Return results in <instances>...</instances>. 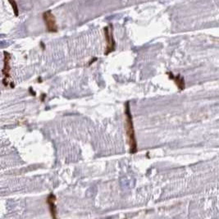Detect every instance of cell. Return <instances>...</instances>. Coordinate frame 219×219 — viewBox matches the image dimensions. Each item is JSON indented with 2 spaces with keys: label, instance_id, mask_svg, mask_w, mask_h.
<instances>
[{
  "label": "cell",
  "instance_id": "cell-1",
  "mask_svg": "<svg viewBox=\"0 0 219 219\" xmlns=\"http://www.w3.org/2000/svg\"><path fill=\"white\" fill-rule=\"evenodd\" d=\"M125 114H126L125 130H126V134L127 136V141H128L129 146H130V154H136L137 152V142H136L135 129H134V125H133V119H132V115L130 113L129 102H127L126 103Z\"/></svg>",
  "mask_w": 219,
  "mask_h": 219
},
{
  "label": "cell",
  "instance_id": "cell-7",
  "mask_svg": "<svg viewBox=\"0 0 219 219\" xmlns=\"http://www.w3.org/2000/svg\"><path fill=\"white\" fill-rule=\"evenodd\" d=\"M9 3L12 4V8H13V11H14V13H15V16H18V7L17 6V3L15 1H9Z\"/></svg>",
  "mask_w": 219,
  "mask_h": 219
},
{
  "label": "cell",
  "instance_id": "cell-6",
  "mask_svg": "<svg viewBox=\"0 0 219 219\" xmlns=\"http://www.w3.org/2000/svg\"><path fill=\"white\" fill-rule=\"evenodd\" d=\"M167 74L169 76L170 79H172V80H173L175 81V83L177 84V87L179 89H183L185 88V81H184L183 77H181L180 75L175 77V76H173V74H172V72H167Z\"/></svg>",
  "mask_w": 219,
  "mask_h": 219
},
{
  "label": "cell",
  "instance_id": "cell-3",
  "mask_svg": "<svg viewBox=\"0 0 219 219\" xmlns=\"http://www.w3.org/2000/svg\"><path fill=\"white\" fill-rule=\"evenodd\" d=\"M43 20L44 21V24L48 32L55 33L58 31V25L56 21V18L50 10L43 13Z\"/></svg>",
  "mask_w": 219,
  "mask_h": 219
},
{
  "label": "cell",
  "instance_id": "cell-2",
  "mask_svg": "<svg viewBox=\"0 0 219 219\" xmlns=\"http://www.w3.org/2000/svg\"><path fill=\"white\" fill-rule=\"evenodd\" d=\"M113 28L112 24H110L109 26H107L103 29L104 36H105V39H106L107 41V47L104 51L105 55H108L109 53H111L115 50V40L113 39Z\"/></svg>",
  "mask_w": 219,
  "mask_h": 219
},
{
  "label": "cell",
  "instance_id": "cell-4",
  "mask_svg": "<svg viewBox=\"0 0 219 219\" xmlns=\"http://www.w3.org/2000/svg\"><path fill=\"white\" fill-rule=\"evenodd\" d=\"M10 59H11V54L7 52H4L3 53V68L2 70V72L3 75V84L5 86L9 85V82L7 81L10 80V71H11Z\"/></svg>",
  "mask_w": 219,
  "mask_h": 219
},
{
  "label": "cell",
  "instance_id": "cell-5",
  "mask_svg": "<svg viewBox=\"0 0 219 219\" xmlns=\"http://www.w3.org/2000/svg\"><path fill=\"white\" fill-rule=\"evenodd\" d=\"M56 201H57V197L56 195L50 193L48 195L46 199V204L48 206L49 209V213L52 219H58V213H57V206H56Z\"/></svg>",
  "mask_w": 219,
  "mask_h": 219
}]
</instances>
